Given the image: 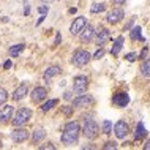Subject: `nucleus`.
<instances>
[{
  "mask_svg": "<svg viewBox=\"0 0 150 150\" xmlns=\"http://www.w3.org/2000/svg\"><path fill=\"white\" fill-rule=\"evenodd\" d=\"M131 40H133V41H136V40L144 41V36H142V33H141V27L139 25H136L134 29L131 30Z\"/></svg>",
  "mask_w": 150,
  "mask_h": 150,
  "instance_id": "23",
  "label": "nucleus"
},
{
  "mask_svg": "<svg viewBox=\"0 0 150 150\" xmlns=\"http://www.w3.org/2000/svg\"><path fill=\"white\" fill-rule=\"evenodd\" d=\"M44 19H46V14H41V18H40L38 21H36V25H40V24H41V22L44 21Z\"/></svg>",
  "mask_w": 150,
  "mask_h": 150,
  "instance_id": "36",
  "label": "nucleus"
},
{
  "mask_svg": "<svg viewBox=\"0 0 150 150\" xmlns=\"http://www.w3.org/2000/svg\"><path fill=\"white\" fill-rule=\"evenodd\" d=\"M62 73V68L59 67V65H52V67H49L46 71H44V74H43V79L46 81V82H49V81L54 78V76H57Z\"/></svg>",
  "mask_w": 150,
  "mask_h": 150,
  "instance_id": "15",
  "label": "nucleus"
},
{
  "mask_svg": "<svg viewBox=\"0 0 150 150\" xmlns=\"http://www.w3.org/2000/svg\"><path fill=\"white\" fill-rule=\"evenodd\" d=\"M10 67H11V60H6V62L3 63V68H6V70H8Z\"/></svg>",
  "mask_w": 150,
  "mask_h": 150,
  "instance_id": "37",
  "label": "nucleus"
},
{
  "mask_svg": "<svg viewBox=\"0 0 150 150\" xmlns=\"http://www.w3.org/2000/svg\"><path fill=\"white\" fill-rule=\"evenodd\" d=\"M127 60H128V62H134V60H136V54H128Z\"/></svg>",
  "mask_w": 150,
  "mask_h": 150,
  "instance_id": "33",
  "label": "nucleus"
},
{
  "mask_svg": "<svg viewBox=\"0 0 150 150\" xmlns=\"http://www.w3.org/2000/svg\"><path fill=\"white\" fill-rule=\"evenodd\" d=\"M79 134H81V127L78 122H68L63 128V133L60 136V141L65 144V145H71V144H76L79 139Z\"/></svg>",
  "mask_w": 150,
  "mask_h": 150,
  "instance_id": "1",
  "label": "nucleus"
},
{
  "mask_svg": "<svg viewBox=\"0 0 150 150\" xmlns=\"http://www.w3.org/2000/svg\"><path fill=\"white\" fill-rule=\"evenodd\" d=\"M63 98H65V100H71V98H73V95H71V92H65V95H63Z\"/></svg>",
  "mask_w": 150,
  "mask_h": 150,
  "instance_id": "35",
  "label": "nucleus"
},
{
  "mask_svg": "<svg viewBox=\"0 0 150 150\" xmlns=\"http://www.w3.org/2000/svg\"><path fill=\"white\" fill-rule=\"evenodd\" d=\"M13 114H14V108L10 106V104H5L3 108H0V123H8L13 119Z\"/></svg>",
  "mask_w": 150,
  "mask_h": 150,
  "instance_id": "9",
  "label": "nucleus"
},
{
  "mask_svg": "<svg viewBox=\"0 0 150 150\" xmlns=\"http://www.w3.org/2000/svg\"><path fill=\"white\" fill-rule=\"evenodd\" d=\"M30 119H32V111L29 108H21L18 112H16V115L13 117V125L14 127H24Z\"/></svg>",
  "mask_w": 150,
  "mask_h": 150,
  "instance_id": "2",
  "label": "nucleus"
},
{
  "mask_svg": "<svg viewBox=\"0 0 150 150\" xmlns=\"http://www.w3.org/2000/svg\"><path fill=\"white\" fill-rule=\"evenodd\" d=\"M24 51V44L19 43V44H14V46H11L10 49H8V54H10V57H19V54Z\"/></svg>",
  "mask_w": 150,
  "mask_h": 150,
  "instance_id": "21",
  "label": "nucleus"
},
{
  "mask_svg": "<svg viewBox=\"0 0 150 150\" xmlns=\"http://www.w3.org/2000/svg\"><path fill=\"white\" fill-rule=\"evenodd\" d=\"M103 149H106V150H109V149H117V144H115V142H106V145H104Z\"/></svg>",
  "mask_w": 150,
  "mask_h": 150,
  "instance_id": "31",
  "label": "nucleus"
},
{
  "mask_svg": "<svg viewBox=\"0 0 150 150\" xmlns=\"http://www.w3.org/2000/svg\"><path fill=\"white\" fill-rule=\"evenodd\" d=\"M141 73L145 78H150V59H145L141 65Z\"/></svg>",
  "mask_w": 150,
  "mask_h": 150,
  "instance_id": "22",
  "label": "nucleus"
},
{
  "mask_svg": "<svg viewBox=\"0 0 150 150\" xmlns=\"http://www.w3.org/2000/svg\"><path fill=\"white\" fill-rule=\"evenodd\" d=\"M84 136L87 137V139H95L96 136H98L100 133V128H98V123H96L95 120H90V119H86L84 120V129H82Z\"/></svg>",
  "mask_w": 150,
  "mask_h": 150,
  "instance_id": "4",
  "label": "nucleus"
},
{
  "mask_svg": "<svg viewBox=\"0 0 150 150\" xmlns=\"http://www.w3.org/2000/svg\"><path fill=\"white\" fill-rule=\"evenodd\" d=\"M60 38H62V36H60V33H57V36H55V43H54V44H59V43H60Z\"/></svg>",
  "mask_w": 150,
  "mask_h": 150,
  "instance_id": "41",
  "label": "nucleus"
},
{
  "mask_svg": "<svg viewBox=\"0 0 150 150\" xmlns=\"http://www.w3.org/2000/svg\"><path fill=\"white\" fill-rule=\"evenodd\" d=\"M93 35H95V30H93V27H90V25H87V27H84L82 29V32H81V41L82 43H88L90 40L93 38Z\"/></svg>",
  "mask_w": 150,
  "mask_h": 150,
  "instance_id": "16",
  "label": "nucleus"
},
{
  "mask_svg": "<svg viewBox=\"0 0 150 150\" xmlns=\"http://www.w3.org/2000/svg\"><path fill=\"white\" fill-rule=\"evenodd\" d=\"M10 136H11V141H13V142L19 144V142L27 141V137H29V131L24 129V128H18V129H13Z\"/></svg>",
  "mask_w": 150,
  "mask_h": 150,
  "instance_id": "10",
  "label": "nucleus"
},
{
  "mask_svg": "<svg viewBox=\"0 0 150 150\" xmlns=\"http://www.w3.org/2000/svg\"><path fill=\"white\" fill-rule=\"evenodd\" d=\"M106 10V5H104L103 2L101 3H93V5L90 6V13H93V14H98V13H101V11H104Z\"/></svg>",
  "mask_w": 150,
  "mask_h": 150,
  "instance_id": "24",
  "label": "nucleus"
},
{
  "mask_svg": "<svg viewBox=\"0 0 150 150\" xmlns=\"http://www.w3.org/2000/svg\"><path fill=\"white\" fill-rule=\"evenodd\" d=\"M144 150H150V139L145 142V145H144Z\"/></svg>",
  "mask_w": 150,
  "mask_h": 150,
  "instance_id": "39",
  "label": "nucleus"
},
{
  "mask_svg": "<svg viewBox=\"0 0 150 150\" xmlns=\"http://www.w3.org/2000/svg\"><path fill=\"white\" fill-rule=\"evenodd\" d=\"M92 55L90 52L86 51V49H78L74 51V54H73V59H71V63L76 65V67H84V65H87L90 62Z\"/></svg>",
  "mask_w": 150,
  "mask_h": 150,
  "instance_id": "3",
  "label": "nucleus"
},
{
  "mask_svg": "<svg viewBox=\"0 0 150 150\" xmlns=\"http://www.w3.org/2000/svg\"><path fill=\"white\" fill-rule=\"evenodd\" d=\"M38 11H40L41 14H47V13H49V6H40Z\"/></svg>",
  "mask_w": 150,
  "mask_h": 150,
  "instance_id": "32",
  "label": "nucleus"
},
{
  "mask_svg": "<svg viewBox=\"0 0 150 150\" xmlns=\"http://www.w3.org/2000/svg\"><path fill=\"white\" fill-rule=\"evenodd\" d=\"M46 96H47V90L44 87H35L32 90V101L33 103H41Z\"/></svg>",
  "mask_w": 150,
  "mask_h": 150,
  "instance_id": "12",
  "label": "nucleus"
},
{
  "mask_svg": "<svg viewBox=\"0 0 150 150\" xmlns=\"http://www.w3.org/2000/svg\"><path fill=\"white\" fill-rule=\"evenodd\" d=\"M103 55H104V49H103V47H100V49L96 51L95 54H93V57H92V59H95V60H100V59H103Z\"/></svg>",
  "mask_w": 150,
  "mask_h": 150,
  "instance_id": "28",
  "label": "nucleus"
},
{
  "mask_svg": "<svg viewBox=\"0 0 150 150\" xmlns=\"http://www.w3.org/2000/svg\"><path fill=\"white\" fill-rule=\"evenodd\" d=\"M122 46H123V36H119V38L114 41V44H112V47H111V54L112 55H119L120 51H122Z\"/></svg>",
  "mask_w": 150,
  "mask_h": 150,
  "instance_id": "19",
  "label": "nucleus"
},
{
  "mask_svg": "<svg viewBox=\"0 0 150 150\" xmlns=\"http://www.w3.org/2000/svg\"><path fill=\"white\" fill-rule=\"evenodd\" d=\"M86 25H87V19L84 18V16H79V18H76L74 21H73L71 27H70V32H71V35H79Z\"/></svg>",
  "mask_w": 150,
  "mask_h": 150,
  "instance_id": "8",
  "label": "nucleus"
},
{
  "mask_svg": "<svg viewBox=\"0 0 150 150\" xmlns=\"http://www.w3.org/2000/svg\"><path fill=\"white\" fill-rule=\"evenodd\" d=\"M95 35H96V44L98 46H103L104 43H106V40L111 36V33H109V30L108 29H104V27H98L96 29V32H95Z\"/></svg>",
  "mask_w": 150,
  "mask_h": 150,
  "instance_id": "13",
  "label": "nucleus"
},
{
  "mask_svg": "<svg viewBox=\"0 0 150 150\" xmlns=\"http://www.w3.org/2000/svg\"><path fill=\"white\" fill-rule=\"evenodd\" d=\"M145 134H147V129H145L142 122H139V123H137V127H136V131H134V139L136 141H141L142 137H145Z\"/></svg>",
  "mask_w": 150,
  "mask_h": 150,
  "instance_id": "20",
  "label": "nucleus"
},
{
  "mask_svg": "<svg viewBox=\"0 0 150 150\" xmlns=\"http://www.w3.org/2000/svg\"><path fill=\"white\" fill-rule=\"evenodd\" d=\"M29 13H30V6H29V5H25V10H24V14L27 16V14H29Z\"/></svg>",
  "mask_w": 150,
  "mask_h": 150,
  "instance_id": "38",
  "label": "nucleus"
},
{
  "mask_svg": "<svg viewBox=\"0 0 150 150\" xmlns=\"http://www.w3.org/2000/svg\"><path fill=\"white\" fill-rule=\"evenodd\" d=\"M38 149H40V150H47V149H51V150H54V149H55V145L49 142V144H44V145H40V147H38Z\"/></svg>",
  "mask_w": 150,
  "mask_h": 150,
  "instance_id": "29",
  "label": "nucleus"
},
{
  "mask_svg": "<svg viewBox=\"0 0 150 150\" xmlns=\"http://www.w3.org/2000/svg\"><path fill=\"white\" fill-rule=\"evenodd\" d=\"M27 90H29L27 84H21V86H19V87L13 92V95H11V96H13V100H14V101H19V100H22L24 96L27 95Z\"/></svg>",
  "mask_w": 150,
  "mask_h": 150,
  "instance_id": "17",
  "label": "nucleus"
},
{
  "mask_svg": "<svg viewBox=\"0 0 150 150\" xmlns=\"http://www.w3.org/2000/svg\"><path fill=\"white\" fill-rule=\"evenodd\" d=\"M6 100H8V92L3 87H0V106H2V104H5Z\"/></svg>",
  "mask_w": 150,
  "mask_h": 150,
  "instance_id": "27",
  "label": "nucleus"
},
{
  "mask_svg": "<svg viewBox=\"0 0 150 150\" xmlns=\"http://www.w3.org/2000/svg\"><path fill=\"white\" fill-rule=\"evenodd\" d=\"M87 87H88V78L87 76H76L73 79V92L76 95H82V93L87 92Z\"/></svg>",
  "mask_w": 150,
  "mask_h": 150,
  "instance_id": "5",
  "label": "nucleus"
},
{
  "mask_svg": "<svg viewBox=\"0 0 150 150\" xmlns=\"http://www.w3.org/2000/svg\"><path fill=\"white\" fill-rule=\"evenodd\" d=\"M44 137H46V129H44L43 127H36L33 129V134H32V141H33V144L43 141Z\"/></svg>",
  "mask_w": 150,
  "mask_h": 150,
  "instance_id": "18",
  "label": "nucleus"
},
{
  "mask_svg": "<svg viewBox=\"0 0 150 150\" xmlns=\"http://www.w3.org/2000/svg\"><path fill=\"white\" fill-rule=\"evenodd\" d=\"M123 18H125V11L122 10V8H114V10L106 16V21L109 24H117V22H120Z\"/></svg>",
  "mask_w": 150,
  "mask_h": 150,
  "instance_id": "11",
  "label": "nucleus"
},
{
  "mask_svg": "<svg viewBox=\"0 0 150 150\" xmlns=\"http://www.w3.org/2000/svg\"><path fill=\"white\" fill-rule=\"evenodd\" d=\"M112 103L119 108H125L129 103V95L128 93H115V95L112 96Z\"/></svg>",
  "mask_w": 150,
  "mask_h": 150,
  "instance_id": "14",
  "label": "nucleus"
},
{
  "mask_svg": "<svg viewBox=\"0 0 150 150\" xmlns=\"http://www.w3.org/2000/svg\"><path fill=\"white\" fill-rule=\"evenodd\" d=\"M41 2H54V0H41Z\"/></svg>",
  "mask_w": 150,
  "mask_h": 150,
  "instance_id": "42",
  "label": "nucleus"
},
{
  "mask_svg": "<svg viewBox=\"0 0 150 150\" xmlns=\"http://www.w3.org/2000/svg\"><path fill=\"white\" fill-rule=\"evenodd\" d=\"M147 51H149V47H144L142 52H141V55H139V59H145V55H147Z\"/></svg>",
  "mask_w": 150,
  "mask_h": 150,
  "instance_id": "34",
  "label": "nucleus"
},
{
  "mask_svg": "<svg viewBox=\"0 0 150 150\" xmlns=\"http://www.w3.org/2000/svg\"><path fill=\"white\" fill-rule=\"evenodd\" d=\"M112 2H114V3H117V5H122V3H125L127 0H112Z\"/></svg>",
  "mask_w": 150,
  "mask_h": 150,
  "instance_id": "40",
  "label": "nucleus"
},
{
  "mask_svg": "<svg viewBox=\"0 0 150 150\" xmlns=\"http://www.w3.org/2000/svg\"><path fill=\"white\" fill-rule=\"evenodd\" d=\"M73 109H74V108L65 106V108H63V114H65V115H71V114H73Z\"/></svg>",
  "mask_w": 150,
  "mask_h": 150,
  "instance_id": "30",
  "label": "nucleus"
},
{
  "mask_svg": "<svg viewBox=\"0 0 150 150\" xmlns=\"http://www.w3.org/2000/svg\"><path fill=\"white\" fill-rule=\"evenodd\" d=\"M103 133L104 134H111L112 133V122L111 120H104L103 122Z\"/></svg>",
  "mask_w": 150,
  "mask_h": 150,
  "instance_id": "26",
  "label": "nucleus"
},
{
  "mask_svg": "<svg viewBox=\"0 0 150 150\" xmlns=\"http://www.w3.org/2000/svg\"><path fill=\"white\" fill-rule=\"evenodd\" d=\"M128 133H129V127L123 120H119L114 125V134H115L117 139H125V137L128 136Z\"/></svg>",
  "mask_w": 150,
  "mask_h": 150,
  "instance_id": "7",
  "label": "nucleus"
},
{
  "mask_svg": "<svg viewBox=\"0 0 150 150\" xmlns=\"http://www.w3.org/2000/svg\"><path fill=\"white\" fill-rule=\"evenodd\" d=\"M57 103H59V100H49V101H46V103H44L43 106H41L43 112H47V111H51V109L54 108Z\"/></svg>",
  "mask_w": 150,
  "mask_h": 150,
  "instance_id": "25",
  "label": "nucleus"
},
{
  "mask_svg": "<svg viewBox=\"0 0 150 150\" xmlns=\"http://www.w3.org/2000/svg\"><path fill=\"white\" fill-rule=\"evenodd\" d=\"M95 103V100H93L92 95H78V98L73 100V108L76 109H82V108H88L92 106V104Z\"/></svg>",
  "mask_w": 150,
  "mask_h": 150,
  "instance_id": "6",
  "label": "nucleus"
}]
</instances>
